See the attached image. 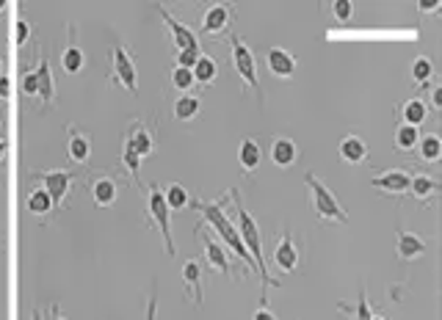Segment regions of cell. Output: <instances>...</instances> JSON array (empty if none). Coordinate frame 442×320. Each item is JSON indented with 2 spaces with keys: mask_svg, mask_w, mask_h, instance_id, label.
Wrapping results in <instances>:
<instances>
[{
  "mask_svg": "<svg viewBox=\"0 0 442 320\" xmlns=\"http://www.w3.org/2000/svg\"><path fill=\"white\" fill-rule=\"evenodd\" d=\"M409 191L415 194V199L426 202V199H431L440 191V182L434 177H429V174H417V177H412V182H409Z\"/></svg>",
  "mask_w": 442,
  "mask_h": 320,
  "instance_id": "obj_26",
  "label": "cell"
},
{
  "mask_svg": "<svg viewBox=\"0 0 442 320\" xmlns=\"http://www.w3.org/2000/svg\"><path fill=\"white\" fill-rule=\"evenodd\" d=\"M199 235H202V241H205V257H208V265L213 271L219 273H233V265H230V260H227V251L224 246L216 241V235H210L208 229H205V224H199V229H197Z\"/></svg>",
  "mask_w": 442,
  "mask_h": 320,
  "instance_id": "obj_8",
  "label": "cell"
},
{
  "mask_svg": "<svg viewBox=\"0 0 442 320\" xmlns=\"http://www.w3.org/2000/svg\"><path fill=\"white\" fill-rule=\"evenodd\" d=\"M340 158L348 163V166H357L368 158V144H365L360 136H346L340 141Z\"/></svg>",
  "mask_w": 442,
  "mask_h": 320,
  "instance_id": "obj_20",
  "label": "cell"
},
{
  "mask_svg": "<svg viewBox=\"0 0 442 320\" xmlns=\"http://www.w3.org/2000/svg\"><path fill=\"white\" fill-rule=\"evenodd\" d=\"M431 105H434L437 111H440V108H442V89H440V86H437V89L431 92Z\"/></svg>",
  "mask_w": 442,
  "mask_h": 320,
  "instance_id": "obj_42",
  "label": "cell"
},
{
  "mask_svg": "<svg viewBox=\"0 0 442 320\" xmlns=\"http://www.w3.org/2000/svg\"><path fill=\"white\" fill-rule=\"evenodd\" d=\"M36 97L42 99V105H50L55 99V80H53L48 55H42V64L36 67Z\"/></svg>",
  "mask_w": 442,
  "mask_h": 320,
  "instance_id": "obj_18",
  "label": "cell"
},
{
  "mask_svg": "<svg viewBox=\"0 0 442 320\" xmlns=\"http://www.w3.org/2000/svg\"><path fill=\"white\" fill-rule=\"evenodd\" d=\"M429 251L426 246V241L415 235V232H407V229H398V241H395V254H398V260H404V263H412L417 257H423Z\"/></svg>",
  "mask_w": 442,
  "mask_h": 320,
  "instance_id": "obj_12",
  "label": "cell"
},
{
  "mask_svg": "<svg viewBox=\"0 0 442 320\" xmlns=\"http://www.w3.org/2000/svg\"><path fill=\"white\" fill-rule=\"evenodd\" d=\"M230 53H233L235 72L241 75V80L246 83V89L260 92V86H258V61H255V53L249 50V45L241 36H233L230 39Z\"/></svg>",
  "mask_w": 442,
  "mask_h": 320,
  "instance_id": "obj_4",
  "label": "cell"
},
{
  "mask_svg": "<svg viewBox=\"0 0 442 320\" xmlns=\"http://www.w3.org/2000/svg\"><path fill=\"white\" fill-rule=\"evenodd\" d=\"M199 55H202V50L199 48L180 50V53H177V67H182V70H194V64L199 61Z\"/></svg>",
  "mask_w": 442,
  "mask_h": 320,
  "instance_id": "obj_37",
  "label": "cell"
},
{
  "mask_svg": "<svg viewBox=\"0 0 442 320\" xmlns=\"http://www.w3.org/2000/svg\"><path fill=\"white\" fill-rule=\"evenodd\" d=\"M28 39H31V25H28V20H17L14 23V42H17V48H26Z\"/></svg>",
  "mask_w": 442,
  "mask_h": 320,
  "instance_id": "obj_38",
  "label": "cell"
},
{
  "mask_svg": "<svg viewBox=\"0 0 442 320\" xmlns=\"http://www.w3.org/2000/svg\"><path fill=\"white\" fill-rule=\"evenodd\" d=\"M230 199L235 202V213H238V221H241L238 235H241L243 246H246V251H249V257H252L255 268L263 273L265 287H277L280 282H277L274 276H268V271H265V257H263V241H260V232H258V224H255V219L246 213V207L238 202V191H230Z\"/></svg>",
  "mask_w": 442,
  "mask_h": 320,
  "instance_id": "obj_2",
  "label": "cell"
},
{
  "mask_svg": "<svg viewBox=\"0 0 442 320\" xmlns=\"http://www.w3.org/2000/svg\"><path fill=\"white\" fill-rule=\"evenodd\" d=\"M304 182L310 188V197H312V207L318 213L321 221H335V224H348V213L343 210V204L338 202V197L315 177V174H304Z\"/></svg>",
  "mask_w": 442,
  "mask_h": 320,
  "instance_id": "obj_3",
  "label": "cell"
},
{
  "mask_svg": "<svg viewBox=\"0 0 442 320\" xmlns=\"http://www.w3.org/2000/svg\"><path fill=\"white\" fill-rule=\"evenodd\" d=\"M3 158H6V141L0 138V163H3Z\"/></svg>",
  "mask_w": 442,
  "mask_h": 320,
  "instance_id": "obj_46",
  "label": "cell"
},
{
  "mask_svg": "<svg viewBox=\"0 0 442 320\" xmlns=\"http://www.w3.org/2000/svg\"><path fill=\"white\" fill-rule=\"evenodd\" d=\"M0 248H3V246H0Z\"/></svg>",
  "mask_w": 442,
  "mask_h": 320,
  "instance_id": "obj_51",
  "label": "cell"
},
{
  "mask_svg": "<svg viewBox=\"0 0 442 320\" xmlns=\"http://www.w3.org/2000/svg\"><path fill=\"white\" fill-rule=\"evenodd\" d=\"M274 265L282 273H293L299 268V248H296V241H293V232L280 238V243L274 248Z\"/></svg>",
  "mask_w": 442,
  "mask_h": 320,
  "instance_id": "obj_10",
  "label": "cell"
},
{
  "mask_svg": "<svg viewBox=\"0 0 442 320\" xmlns=\"http://www.w3.org/2000/svg\"><path fill=\"white\" fill-rule=\"evenodd\" d=\"M172 116H175L177 122H191V119H197V116H199V99L194 97V94H182V97L172 105Z\"/></svg>",
  "mask_w": 442,
  "mask_h": 320,
  "instance_id": "obj_23",
  "label": "cell"
},
{
  "mask_svg": "<svg viewBox=\"0 0 442 320\" xmlns=\"http://www.w3.org/2000/svg\"><path fill=\"white\" fill-rule=\"evenodd\" d=\"M252 320H280V318H277V315H274L268 307H260V309L252 315Z\"/></svg>",
  "mask_w": 442,
  "mask_h": 320,
  "instance_id": "obj_40",
  "label": "cell"
},
{
  "mask_svg": "<svg viewBox=\"0 0 442 320\" xmlns=\"http://www.w3.org/2000/svg\"><path fill=\"white\" fill-rule=\"evenodd\" d=\"M39 180H42V188L50 194L53 207L64 204V197H67L70 188H72V174L70 172H48V174H42Z\"/></svg>",
  "mask_w": 442,
  "mask_h": 320,
  "instance_id": "obj_13",
  "label": "cell"
},
{
  "mask_svg": "<svg viewBox=\"0 0 442 320\" xmlns=\"http://www.w3.org/2000/svg\"><path fill=\"white\" fill-rule=\"evenodd\" d=\"M6 6H9V3H6V0H0V11H3V9H6Z\"/></svg>",
  "mask_w": 442,
  "mask_h": 320,
  "instance_id": "obj_48",
  "label": "cell"
},
{
  "mask_svg": "<svg viewBox=\"0 0 442 320\" xmlns=\"http://www.w3.org/2000/svg\"><path fill=\"white\" fill-rule=\"evenodd\" d=\"M61 67H64V72L70 75H78L83 67H86V53L75 45V42H70L64 53H61Z\"/></svg>",
  "mask_w": 442,
  "mask_h": 320,
  "instance_id": "obj_25",
  "label": "cell"
},
{
  "mask_svg": "<svg viewBox=\"0 0 442 320\" xmlns=\"http://www.w3.org/2000/svg\"><path fill=\"white\" fill-rule=\"evenodd\" d=\"M265 67H268V72L274 75V77L287 80V77L296 75V55L285 48H271L268 55H265Z\"/></svg>",
  "mask_w": 442,
  "mask_h": 320,
  "instance_id": "obj_9",
  "label": "cell"
},
{
  "mask_svg": "<svg viewBox=\"0 0 442 320\" xmlns=\"http://www.w3.org/2000/svg\"><path fill=\"white\" fill-rule=\"evenodd\" d=\"M0 70H3V55H0Z\"/></svg>",
  "mask_w": 442,
  "mask_h": 320,
  "instance_id": "obj_50",
  "label": "cell"
},
{
  "mask_svg": "<svg viewBox=\"0 0 442 320\" xmlns=\"http://www.w3.org/2000/svg\"><path fill=\"white\" fill-rule=\"evenodd\" d=\"M155 312H158V298L153 296L150 298V307H147V320H155Z\"/></svg>",
  "mask_w": 442,
  "mask_h": 320,
  "instance_id": "obj_43",
  "label": "cell"
},
{
  "mask_svg": "<svg viewBox=\"0 0 442 320\" xmlns=\"http://www.w3.org/2000/svg\"><path fill=\"white\" fill-rule=\"evenodd\" d=\"M172 83L180 89V92H185V89H191L197 80H194V72L191 70H182V67H175L172 70Z\"/></svg>",
  "mask_w": 442,
  "mask_h": 320,
  "instance_id": "obj_34",
  "label": "cell"
},
{
  "mask_svg": "<svg viewBox=\"0 0 442 320\" xmlns=\"http://www.w3.org/2000/svg\"><path fill=\"white\" fill-rule=\"evenodd\" d=\"M296 158H299V147H296L293 138H274V144H271V160H274V166L287 169V166L296 163Z\"/></svg>",
  "mask_w": 442,
  "mask_h": 320,
  "instance_id": "obj_19",
  "label": "cell"
},
{
  "mask_svg": "<svg viewBox=\"0 0 442 320\" xmlns=\"http://www.w3.org/2000/svg\"><path fill=\"white\" fill-rule=\"evenodd\" d=\"M426 116H429V105H426V99L412 97L401 105V124L420 127V124L426 122Z\"/></svg>",
  "mask_w": 442,
  "mask_h": 320,
  "instance_id": "obj_21",
  "label": "cell"
},
{
  "mask_svg": "<svg viewBox=\"0 0 442 320\" xmlns=\"http://www.w3.org/2000/svg\"><path fill=\"white\" fill-rule=\"evenodd\" d=\"M431 77H434V64H431V58L417 55L415 61H412V80H415L417 86H423V83H429Z\"/></svg>",
  "mask_w": 442,
  "mask_h": 320,
  "instance_id": "obj_32",
  "label": "cell"
},
{
  "mask_svg": "<svg viewBox=\"0 0 442 320\" xmlns=\"http://www.w3.org/2000/svg\"><path fill=\"white\" fill-rule=\"evenodd\" d=\"M23 92H26V94H31V97L36 94V72H26V75H23Z\"/></svg>",
  "mask_w": 442,
  "mask_h": 320,
  "instance_id": "obj_39",
  "label": "cell"
},
{
  "mask_svg": "<svg viewBox=\"0 0 442 320\" xmlns=\"http://www.w3.org/2000/svg\"><path fill=\"white\" fill-rule=\"evenodd\" d=\"M11 80L6 77V75H0V99H9L11 97V86H9Z\"/></svg>",
  "mask_w": 442,
  "mask_h": 320,
  "instance_id": "obj_41",
  "label": "cell"
},
{
  "mask_svg": "<svg viewBox=\"0 0 442 320\" xmlns=\"http://www.w3.org/2000/svg\"><path fill=\"white\" fill-rule=\"evenodd\" d=\"M238 163L246 174H255L263 163V149L255 138H243L238 147Z\"/></svg>",
  "mask_w": 442,
  "mask_h": 320,
  "instance_id": "obj_17",
  "label": "cell"
},
{
  "mask_svg": "<svg viewBox=\"0 0 442 320\" xmlns=\"http://www.w3.org/2000/svg\"><path fill=\"white\" fill-rule=\"evenodd\" d=\"M50 320H67V318H61V309H58L55 304L50 307Z\"/></svg>",
  "mask_w": 442,
  "mask_h": 320,
  "instance_id": "obj_45",
  "label": "cell"
},
{
  "mask_svg": "<svg viewBox=\"0 0 442 320\" xmlns=\"http://www.w3.org/2000/svg\"><path fill=\"white\" fill-rule=\"evenodd\" d=\"M417 149H420V158H423L426 163H434V160H440V155H442L440 136H437V133L420 136V141H417Z\"/></svg>",
  "mask_w": 442,
  "mask_h": 320,
  "instance_id": "obj_28",
  "label": "cell"
},
{
  "mask_svg": "<svg viewBox=\"0 0 442 320\" xmlns=\"http://www.w3.org/2000/svg\"><path fill=\"white\" fill-rule=\"evenodd\" d=\"M163 202H166L169 210H185V207L191 204V197H188V191L182 188L180 182H172V185L163 191Z\"/></svg>",
  "mask_w": 442,
  "mask_h": 320,
  "instance_id": "obj_29",
  "label": "cell"
},
{
  "mask_svg": "<svg viewBox=\"0 0 442 320\" xmlns=\"http://www.w3.org/2000/svg\"><path fill=\"white\" fill-rule=\"evenodd\" d=\"M409 182H412V174L407 169H390V172L373 177V188L379 191H387V194H407L409 191Z\"/></svg>",
  "mask_w": 442,
  "mask_h": 320,
  "instance_id": "obj_14",
  "label": "cell"
},
{
  "mask_svg": "<svg viewBox=\"0 0 442 320\" xmlns=\"http://www.w3.org/2000/svg\"><path fill=\"white\" fill-rule=\"evenodd\" d=\"M114 80H119L128 92H138V70H136V61L128 50L122 45H114Z\"/></svg>",
  "mask_w": 442,
  "mask_h": 320,
  "instance_id": "obj_6",
  "label": "cell"
},
{
  "mask_svg": "<svg viewBox=\"0 0 442 320\" xmlns=\"http://www.w3.org/2000/svg\"><path fill=\"white\" fill-rule=\"evenodd\" d=\"M147 213H150V219L158 224V229H160V238H163V246H166V254H172L175 257V241H172V226H169V207H166V202H163V191L153 185L150 188V197H147Z\"/></svg>",
  "mask_w": 442,
  "mask_h": 320,
  "instance_id": "obj_5",
  "label": "cell"
},
{
  "mask_svg": "<svg viewBox=\"0 0 442 320\" xmlns=\"http://www.w3.org/2000/svg\"><path fill=\"white\" fill-rule=\"evenodd\" d=\"M332 14H335V20H340V23L351 20L354 17V3L351 0H335L332 3Z\"/></svg>",
  "mask_w": 442,
  "mask_h": 320,
  "instance_id": "obj_36",
  "label": "cell"
},
{
  "mask_svg": "<svg viewBox=\"0 0 442 320\" xmlns=\"http://www.w3.org/2000/svg\"><path fill=\"white\" fill-rule=\"evenodd\" d=\"M440 9V0H431V3H420V11H437Z\"/></svg>",
  "mask_w": 442,
  "mask_h": 320,
  "instance_id": "obj_44",
  "label": "cell"
},
{
  "mask_svg": "<svg viewBox=\"0 0 442 320\" xmlns=\"http://www.w3.org/2000/svg\"><path fill=\"white\" fill-rule=\"evenodd\" d=\"M233 23V11H230V6L227 3H213L208 6V11H205V17H202V36H216V33H221V31H227V25Z\"/></svg>",
  "mask_w": 442,
  "mask_h": 320,
  "instance_id": "obj_11",
  "label": "cell"
},
{
  "mask_svg": "<svg viewBox=\"0 0 442 320\" xmlns=\"http://www.w3.org/2000/svg\"><path fill=\"white\" fill-rule=\"evenodd\" d=\"M199 279H202V268H199V263H197V257H194V260H188V263L182 265V282H185L188 296L194 298L197 304H202V285H199Z\"/></svg>",
  "mask_w": 442,
  "mask_h": 320,
  "instance_id": "obj_22",
  "label": "cell"
},
{
  "mask_svg": "<svg viewBox=\"0 0 442 320\" xmlns=\"http://www.w3.org/2000/svg\"><path fill=\"white\" fill-rule=\"evenodd\" d=\"M92 194H94V202L100 207H111L116 202V182L111 177H97L92 185Z\"/></svg>",
  "mask_w": 442,
  "mask_h": 320,
  "instance_id": "obj_24",
  "label": "cell"
},
{
  "mask_svg": "<svg viewBox=\"0 0 442 320\" xmlns=\"http://www.w3.org/2000/svg\"><path fill=\"white\" fill-rule=\"evenodd\" d=\"M158 11H160L163 23H166V28H169V33H172L175 45H177V53H180V50L199 48V39H197V33H194L188 25H182L180 20H175V17H172V11H169L166 6H160V3H158Z\"/></svg>",
  "mask_w": 442,
  "mask_h": 320,
  "instance_id": "obj_7",
  "label": "cell"
},
{
  "mask_svg": "<svg viewBox=\"0 0 442 320\" xmlns=\"http://www.w3.org/2000/svg\"><path fill=\"white\" fill-rule=\"evenodd\" d=\"M194 80L202 83V86H210L216 77H219V64L210 58V55H199V61L194 64Z\"/></svg>",
  "mask_w": 442,
  "mask_h": 320,
  "instance_id": "obj_27",
  "label": "cell"
},
{
  "mask_svg": "<svg viewBox=\"0 0 442 320\" xmlns=\"http://www.w3.org/2000/svg\"><path fill=\"white\" fill-rule=\"evenodd\" d=\"M340 307V312H346L348 318H354V320H370L373 318V312H370V304H368V296H365V290H360V301H357V307H354V312L340 301L338 304Z\"/></svg>",
  "mask_w": 442,
  "mask_h": 320,
  "instance_id": "obj_33",
  "label": "cell"
},
{
  "mask_svg": "<svg viewBox=\"0 0 442 320\" xmlns=\"http://www.w3.org/2000/svg\"><path fill=\"white\" fill-rule=\"evenodd\" d=\"M417 141H420V127H409V124H401L395 130V147L401 152H412L417 149Z\"/></svg>",
  "mask_w": 442,
  "mask_h": 320,
  "instance_id": "obj_30",
  "label": "cell"
},
{
  "mask_svg": "<svg viewBox=\"0 0 442 320\" xmlns=\"http://www.w3.org/2000/svg\"><path fill=\"white\" fill-rule=\"evenodd\" d=\"M67 152H70V160H75V163H86L92 155V138L86 133H80L75 124L67 133Z\"/></svg>",
  "mask_w": 442,
  "mask_h": 320,
  "instance_id": "obj_16",
  "label": "cell"
},
{
  "mask_svg": "<svg viewBox=\"0 0 442 320\" xmlns=\"http://www.w3.org/2000/svg\"><path fill=\"white\" fill-rule=\"evenodd\" d=\"M191 204H194V210H199V213H202V219H205V221H208L210 226L219 232V238H221L227 246L233 248L235 254H238V257L246 263V268L252 271V268H255V263H252L249 251H246V246H243V241H241L238 229H235L233 224H230V219L224 216V210H221L216 202H202V199H199V202H191Z\"/></svg>",
  "mask_w": 442,
  "mask_h": 320,
  "instance_id": "obj_1",
  "label": "cell"
},
{
  "mask_svg": "<svg viewBox=\"0 0 442 320\" xmlns=\"http://www.w3.org/2000/svg\"><path fill=\"white\" fill-rule=\"evenodd\" d=\"M31 320H45V318H42V312H39V309H33V312H31Z\"/></svg>",
  "mask_w": 442,
  "mask_h": 320,
  "instance_id": "obj_47",
  "label": "cell"
},
{
  "mask_svg": "<svg viewBox=\"0 0 442 320\" xmlns=\"http://www.w3.org/2000/svg\"><path fill=\"white\" fill-rule=\"evenodd\" d=\"M28 210H31L33 216H48V213L53 210L50 194H48L45 188H36V191H31V194H28Z\"/></svg>",
  "mask_w": 442,
  "mask_h": 320,
  "instance_id": "obj_31",
  "label": "cell"
},
{
  "mask_svg": "<svg viewBox=\"0 0 442 320\" xmlns=\"http://www.w3.org/2000/svg\"><path fill=\"white\" fill-rule=\"evenodd\" d=\"M125 147L131 149V152H136L138 158H147V155L155 152V136L147 127H141V124L136 122L133 130H128V136H125Z\"/></svg>",
  "mask_w": 442,
  "mask_h": 320,
  "instance_id": "obj_15",
  "label": "cell"
},
{
  "mask_svg": "<svg viewBox=\"0 0 442 320\" xmlns=\"http://www.w3.org/2000/svg\"><path fill=\"white\" fill-rule=\"evenodd\" d=\"M122 163H125V169H128V174H131L133 180H138V169H141V158L136 155V152H131L128 147H122Z\"/></svg>",
  "mask_w": 442,
  "mask_h": 320,
  "instance_id": "obj_35",
  "label": "cell"
},
{
  "mask_svg": "<svg viewBox=\"0 0 442 320\" xmlns=\"http://www.w3.org/2000/svg\"><path fill=\"white\" fill-rule=\"evenodd\" d=\"M370 320H385V318H379V315H373V318H370Z\"/></svg>",
  "mask_w": 442,
  "mask_h": 320,
  "instance_id": "obj_49",
  "label": "cell"
}]
</instances>
